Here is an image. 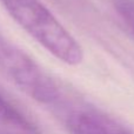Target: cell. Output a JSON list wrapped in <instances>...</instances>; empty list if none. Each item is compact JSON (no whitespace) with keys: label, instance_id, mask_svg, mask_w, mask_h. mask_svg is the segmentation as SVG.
Listing matches in <instances>:
<instances>
[{"label":"cell","instance_id":"3957f363","mask_svg":"<svg viewBox=\"0 0 134 134\" xmlns=\"http://www.w3.org/2000/svg\"><path fill=\"white\" fill-rule=\"evenodd\" d=\"M66 125L72 134H132L125 126L94 108H76L67 114Z\"/></svg>","mask_w":134,"mask_h":134},{"label":"cell","instance_id":"5b68a950","mask_svg":"<svg viewBox=\"0 0 134 134\" xmlns=\"http://www.w3.org/2000/svg\"><path fill=\"white\" fill-rule=\"evenodd\" d=\"M114 9L134 34V0H112Z\"/></svg>","mask_w":134,"mask_h":134},{"label":"cell","instance_id":"277c9868","mask_svg":"<svg viewBox=\"0 0 134 134\" xmlns=\"http://www.w3.org/2000/svg\"><path fill=\"white\" fill-rule=\"evenodd\" d=\"M0 119L25 134H40L37 124L1 93H0Z\"/></svg>","mask_w":134,"mask_h":134},{"label":"cell","instance_id":"8992f818","mask_svg":"<svg viewBox=\"0 0 134 134\" xmlns=\"http://www.w3.org/2000/svg\"><path fill=\"white\" fill-rule=\"evenodd\" d=\"M4 134H6V133H4Z\"/></svg>","mask_w":134,"mask_h":134},{"label":"cell","instance_id":"7a4b0ae2","mask_svg":"<svg viewBox=\"0 0 134 134\" xmlns=\"http://www.w3.org/2000/svg\"><path fill=\"white\" fill-rule=\"evenodd\" d=\"M0 69L38 102L53 106L60 101L61 92L51 76L25 53L4 41L0 44Z\"/></svg>","mask_w":134,"mask_h":134},{"label":"cell","instance_id":"6da1fadb","mask_svg":"<svg viewBox=\"0 0 134 134\" xmlns=\"http://www.w3.org/2000/svg\"><path fill=\"white\" fill-rule=\"evenodd\" d=\"M12 19L49 54L68 66L83 60L74 35L40 0H0Z\"/></svg>","mask_w":134,"mask_h":134}]
</instances>
